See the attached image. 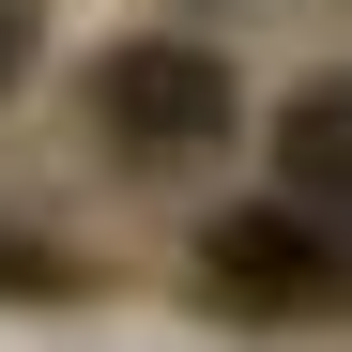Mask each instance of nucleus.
<instances>
[{
  "mask_svg": "<svg viewBox=\"0 0 352 352\" xmlns=\"http://www.w3.org/2000/svg\"><path fill=\"white\" fill-rule=\"evenodd\" d=\"M31 77V0H0V92Z\"/></svg>",
  "mask_w": 352,
  "mask_h": 352,
  "instance_id": "4",
  "label": "nucleus"
},
{
  "mask_svg": "<svg viewBox=\"0 0 352 352\" xmlns=\"http://www.w3.org/2000/svg\"><path fill=\"white\" fill-rule=\"evenodd\" d=\"M92 123L123 138L138 168H184V153H230L245 92H230V62H214V46L153 31V46H107V62H92Z\"/></svg>",
  "mask_w": 352,
  "mask_h": 352,
  "instance_id": "1",
  "label": "nucleus"
},
{
  "mask_svg": "<svg viewBox=\"0 0 352 352\" xmlns=\"http://www.w3.org/2000/svg\"><path fill=\"white\" fill-rule=\"evenodd\" d=\"M0 291H62V261H46V245H0Z\"/></svg>",
  "mask_w": 352,
  "mask_h": 352,
  "instance_id": "5",
  "label": "nucleus"
},
{
  "mask_svg": "<svg viewBox=\"0 0 352 352\" xmlns=\"http://www.w3.org/2000/svg\"><path fill=\"white\" fill-rule=\"evenodd\" d=\"M276 184H291V214H352V77L291 92V123H276Z\"/></svg>",
  "mask_w": 352,
  "mask_h": 352,
  "instance_id": "3",
  "label": "nucleus"
},
{
  "mask_svg": "<svg viewBox=\"0 0 352 352\" xmlns=\"http://www.w3.org/2000/svg\"><path fill=\"white\" fill-rule=\"evenodd\" d=\"M199 276H214V307H245V322H307V307H337V245L307 214H230L214 245H199Z\"/></svg>",
  "mask_w": 352,
  "mask_h": 352,
  "instance_id": "2",
  "label": "nucleus"
}]
</instances>
